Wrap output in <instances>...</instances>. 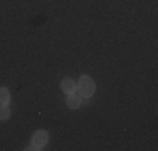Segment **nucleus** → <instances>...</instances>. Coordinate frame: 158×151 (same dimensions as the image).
Here are the masks:
<instances>
[{"mask_svg": "<svg viewBox=\"0 0 158 151\" xmlns=\"http://www.w3.org/2000/svg\"><path fill=\"white\" fill-rule=\"evenodd\" d=\"M61 89H62L66 94H71V92H74V91H76V84H74L73 79L64 77L62 81H61Z\"/></svg>", "mask_w": 158, "mask_h": 151, "instance_id": "4", "label": "nucleus"}, {"mask_svg": "<svg viewBox=\"0 0 158 151\" xmlns=\"http://www.w3.org/2000/svg\"><path fill=\"white\" fill-rule=\"evenodd\" d=\"M9 101H10V92H9V89L0 88V104H9Z\"/></svg>", "mask_w": 158, "mask_h": 151, "instance_id": "5", "label": "nucleus"}, {"mask_svg": "<svg viewBox=\"0 0 158 151\" xmlns=\"http://www.w3.org/2000/svg\"><path fill=\"white\" fill-rule=\"evenodd\" d=\"M81 103H82L81 94H74V92H71L69 96H67V108H71V109H77L79 106H81Z\"/></svg>", "mask_w": 158, "mask_h": 151, "instance_id": "3", "label": "nucleus"}, {"mask_svg": "<svg viewBox=\"0 0 158 151\" xmlns=\"http://www.w3.org/2000/svg\"><path fill=\"white\" fill-rule=\"evenodd\" d=\"M94 91H96L94 81L89 76H81V79H79V94L84 97H89L94 94Z\"/></svg>", "mask_w": 158, "mask_h": 151, "instance_id": "1", "label": "nucleus"}, {"mask_svg": "<svg viewBox=\"0 0 158 151\" xmlns=\"http://www.w3.org/2000/svg\"><path fill=\"white\" fill-rule=\"evenodd\" d=\"M25 149H29V151H34V149H39V148H37L35 145H31V146H29V148H25Z\"/></svg>", "mask_w": 158, "mask_h": 151, "instance_id": "7", "label": "nucleus"}, {"mask_svg": "<svg viewBox=\"0 0 158 151\" xmlns=\"http://www.w3.org/2000/svg\"><path fill=\"white\" fill-rule=\"evenodd\" d=\"M47 141H49V136H47L46 131H37V133H34V136H32V145H35L39 149L42 148V146H46Z\"/></svg>", "mask_w": 158, "mask_h": 151, "instance_id": "2", "label": "nucleus"}, {"mask_svg": "<svg viewBox=\"0 0 158 151\" xmlns=\"http://www.w3.org/2000/svg\"><path fill=\"white\" fill-rule=\"evenodd\" d=\"M10 118V108H7V104H2L0 108V121H7Z\"/></svg>", "mask_w": 158, "mask_h": 151, "instance_id": "6", "label": "nucleus"}]
</instances>
